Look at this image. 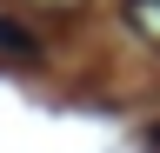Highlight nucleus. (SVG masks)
Wrapping results in <instances>:
<instances>
[{
    "instance_id": "nucleus-1",
    "label": "nucleus",
    "mask_w": 160,
    "mask_h": 153,
    "mask_svg": "<svg viewBox=\"0 0 160 153\" xmlns=\"http://www.w3.org/2000/svg\"><path fill=\"white\" fill-rule=\"evenodd\" d=\"M27 60H40V40L20 20H0V67H27Z\"/></svg>"
},
{
    "instance_id": "nucleus-2",
    "label": "nucleus",
    "mask_w": 160,
    "mask_h": 153,
    "mask_svg": "<svg viewBox=\"0 0 160 153\" xmlns=\"http://www.w3.org/2000/svg\"><path fill=\"white\" fill-rule=\"evenodd\" d=\"M127 27L140 33V40L160 47V0H133V7H127Z\"/></svg>"
},
{
    "instance_id": "nucleus-3",
    "label": "nucleus",
    "mask_w": 160,
    "mask_h": 153,
    "mask_svg": "<svg viewBox=\"0 0 160 153\" xmlns=\"http://www.w3.org/2000/svg\"><path fill=\"white\" fill-rule=\"evenodd\" d=\"M33 7H73V0H33Z\"/></svg>"
}]
</instances>
